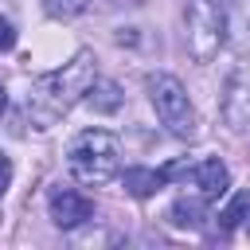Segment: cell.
<instances>
[{
	"instance_id": "cell-1",
	"label": "cell",
	"mask_w": 250,
	"mask_h": 250,
	"mask_svg": "<svg viewBox=\"0 0 250 250\" xmlns=\"http://www.w3.org/2000/svg\"><path fill=\"white\" fill-rule=\"evenodd\" d=\"M94 78H98V66H94V55L90 51H78L59 70L35 78V86L27 94V113L35 121V129H51L78 98H86V90H90Z\"/></svg>"
},
{
	"instance_id": "cell-2",
	"label": "cell",
	"mask_w": 250,
	"mask_h": 250,
	"mask_svg": "<svg viewBox=\"0 0 250 250\" xmlns=\"http://www.w3.org/2000/svg\"><path fill=\"white\" fill-rule=\"evenodd\" d=\"M121 168V145L109 129H86L74 137L70 152H66V172L82 184V188H102L117 176Z\"/></svg>"
},
{
	"instance_id": "cell-3",
	"label": "cell",
	"mask_w": 250,
	"mask_h": 250,
	"mask_svg": "<svg viewBox=\"0 0 250 250\" xmlns=\"http://www.w3.org/2000/svg\"><path fill=\"white\" fill-rule=\"evenodd\" d=\"M145 86H148V102H152V109H156L160 125H164L172 137L191 141V137H195V129H199V121H195V109H191V98H188L184 82H180L176 74L156 70V74H148V82H145Z\"/></svg>"
},
{
	"instance_id": "cell-4",
	"label": "cell",
	"mask_w": 250,
	"mask_h": 250,
	"mask_svg": "<svg viewBox=\"0 0 250 250\" xmlns=\"http://www.w3.org/2000/svg\"><path fill=\"white\" fill-rule=\"evenodd\" d=\"M184 39H188V51L195 62H211L223 47V12L211 4V0H191L188 12H184Z\"/></svg>"
},
{
	"instance_id": "cell-5",
	"label": "cell",
	"mask_w": 250,
	"mask_h": 250,
	"mask_svg": "<svg viewBox=\"0 0 250 250\" xmlns=\"http://www.w3.org/2000/svg\"><path fill=\"white\" fill-rule=\"evenodd\" d=\"M47 211H51V223L59 230H74V227H82V223L94 219V199L82 195L78 188H62L59 184L47 195Z\"/></svg>"
},
{
	"instance_id": "cell-6",
	"label": "cell",
	"mask_w": 250,
	"mask_h": 250,
	"mask_svg": "<svg viewBox=\"0 0 250 250\" xmlns=\"http://www.w3.org/2000/svg\"><path fill=\"white\" fill-rule=\"evenodd\" d=\"M223 125L230 133H242L250 129V74L246 70H234L227 78V90H223Z\"/></svg>"
},
{
	"instance_id": "cell-7",
	"label": "cell",
	"mask_w": 250,
	"mask_h": 250,
	"mask_svg": "<svg viewBox=\"0 0 250 250\" xmlns=\"http://www.w3.org/2000/svg\"><path fill=\"white\" fill-rule=\"evenodd\" d=\"M219 12H223V39L238 55H246L250 51V0H223Z\"/></svg>"
},
{
	"instance_id": "cell-8",
	"label": "cell",
	"mask_w": 250,
	"mask_h": 250,
	"mask_svg": "<svg viewBox=\"0 0 250 250\" xmlns=\"http://www.w3.org/2000/svg\"><path fill=\"white\" fill-rule=\"evenodd\" d=\"M227 184H230V172H227V164H223L219 156H207V160H199V164L191 168V188H195L203 199H219V195L227 191Z\"/></svg>"
},
{
	"instance_id": "cell-9",
	"label": "cell",
	"mask_w": 250,
	"mask_h": 250,
	"mask_svg": "<svg viewBox=\"0 0 250 250\" xmlns=\"http://www.w3.org/2000/svg\"><path fill=\"white\" fill-rule=\"evenodd\" d=\"M168 219H172L176 227H184V230H199L203 219H207V199H203V195H180V199L172 203Z\"/></svg>"
},
{
	"instance_id": "cell-10",
	"label": "cell",
	"mask_w": 250,
	"mask_h": 250,
	"mask_svg": "<svg viewBox=\"0 0 250 250\" xmlns=\"http://www.w3.org/2000/svg\"><path fill=\"white\" fill-rule=\"evenodd\" d=\"M125 191L137 195V199H148L152 191H160L168 184V172H156V168H125Z\"/></svg>"
},
{
	"instance_id": "cell-11",
	"label": "cell",
	"mask_w": 250,
	"mask_h": 250,
	"mask_svg": "<svg viewBox=\"0 0 250 250\" xmlns=\"http://www.w3.org/2000/svg\"><path fill=\"white\" fill-rule=\"evenodd\" d=\"M86 102L98 113H113V109H121V86L109 82V78H94L90 90H86Z\"/></svg>"
},
{
	"instance_id": "cell-12",
	"label": "cell",
	"mask_w": 250,
	"mask_h": 250,
	"mask_svg": "<svg viewBox=\"0 0 250 250\" xmlns=\"http://www.w3.org/2000/svg\"><path fill=\"white\" fill-rule=\"evenodd\" d=\"M246 215H250V191H234L227 199V207L219 211V223H223V230H234L246 223Z\"/></svg>"
},
{
	"instance_id": "cell-13",
	"label": "cell",
	"mask_w": 250,
	"mask_h": 250,
	"mask_svg": "<svg viewBox=\"0 0 250 250\" xmlns=\"http://www.w3.org/2000/svg\"><path fill=\"white\" fill-rule=\"evenodd\" d=\"M86 8H90V0H47L51 16H82Z\"/></svg>"
},
{
	"instance_id": "cell-14",
	"label": "cell",
	"mask_w": 250,
	"mask_h": 250,
	"mask_svg": "<svg viewBox=\"0 0 250 250\" xmlns=\"http://www.w3.org/2000/svg\"><path fill=\"white\" fill-rule=\"evenodd\" d=\"M12 47H16V27H12V20L0 16V51H12Z\"/></svg>"
},
{
	"instance_id": "cell-15",
	"label": "cell",
	"mask_w": 250,
	"mask_h": 250,
	"mask_svg": "<svg viewBox=\"0 0 250 250\" xmlns=\"http://www.w3.org/2000/svg\"><path fill=\"white\" fill-rule=\"evenodd\" d=\"M12 188V156L8 152H0V199H4V191Z\"/></svg>"
},
{
	"instance_id": "cell-16",
	"label": "cell",
	"mask_w": 250,
	"mask_h": 250,
	"mask_svg": "<svg viewBox=\"0 0 250 250\" xmlns=\"http://www.w3.org/2000/svg\"><path fill=\"white\" fill-rule=\"evenodd\" d=\"M4 105H8V98H4V86H0V113H4Z\"/></svg>"
},
{
	"instance_id": "cell-17",
	"label": "cell",
	"mask_w": 250,
	"mask_h": 250,
	"mask_svg": "<svg viewBox=\"0 0 250 250\" xmlns=\"http://www.w3.org/2000/svg\"><path fill=\"white\" fill-rule=\"evenodd\" d=\"M246 230H250V215H246Z\"/></svg>"
}]
</instances>
